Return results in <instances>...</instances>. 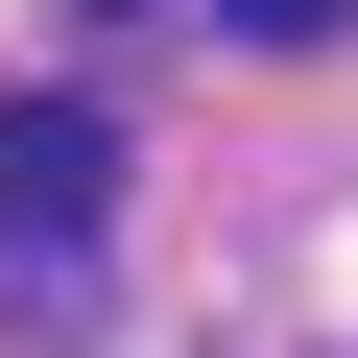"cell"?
Masks as SVG:
<instances>
[{
	"label": "cell",
	"instance_id": "cell-1",
	"mask_svg": "<svg viewBox=\"0 0 358 358\" xmlns=\"http://www.w3.org/2000/svg\"><path fill=\"white\" fill-rule=\"evenodd\" d=\"M120 215V120L96 96H0V263H96Z\"/></svg>",
	"mask_w": 358,
	"mask_h": 358
},
{
	"label": "cell",
	"instance_id": "cell-2",
	"mask_svg": "<svg viewBox=\"0 0 358 358\" xmlns=\"http://www.w3.org/2000/svg\"><path fill=\"white\" fill-rule=\"evenodd\" d=\"M215 24H239V48H334L358 0H215Z\"/></svg>",
	"mask_w": 358,
	"mask_h": 358
}]
</instances>
